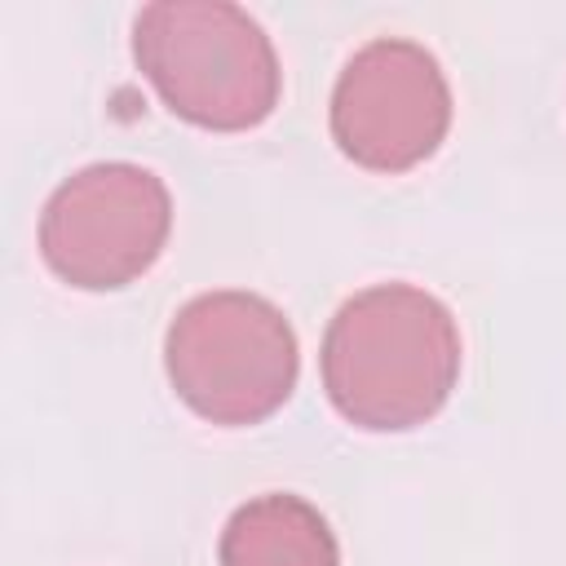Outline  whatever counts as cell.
<instances>
[{"label": "cell", "mask_w": 566, "mask_h": 566, "mask_svg": "<svg viewBox=\"0 0 566 566\" xmlns=\"http://www.w3.org/2000/svg\"><path fill=\"white\" fill-rule=\"evenodd\" d=\"M133 57L164 106L195 128L243 133L279 106V53L265 27L230 0L146 4L133 22Z\"/></svg>", "instance_id": "7a4b0ae2"}, {"label": "cell", "mask_w": 566, "mask_h": 566, "mask_svg": "<svg viewBox=\"0 0 566 566\" xmlns=\"http://www.w3.org/2000/svg\"><path fill=\"white\" fill-rule=\"evenodd\" d=\"M164 367L195 416L212 424H261L292 398L301 349L274 301L221 287L172 314Z\"/></svg>", "instance_id": "3957f363"}, {"label": "cell", "mask_w": 566, "mask_h": 566, "mask_svg": "<svg viewBox=\"0 0 566 566\" xmlns=\"http://www.w3.org/2000/svg\"><path fill=\"white\" fill-rule=\"evenodd\" d=\"M327 115L345 159L367 172H407L442 146L451 84L424 44L380 35L340 66Z\"/></svg>", "instance_id": "5b68a950"}, {"label": "cell", "mask_w": 566, "mask_h": 566, "mask_svg": "<svg viewBox=\"0 0 566 566\" xmlns=\"http://www.w3.org/2000/svg\"><path fill=\"white\" fill-rule=\"evenodd\" d=\"M172 230V195L142 164L106 159L71 172L40 212L44 265L84 292H115L142 279Z\"/></svg>", "instance_id": "277c9868"}, {"label": "cell", "mask_w": 566, "mask_h": 566, "mask_svg": "<svg viewBox=\"0 0 566 566\" xmlns=\"http://www.w3.org/2000/svg\"><path fill=\"white\" fill-rule=\"evenodd\" d=\"M318 367L349 424L402 433L447 407L460 380V327L433 292L371 283L332 314Z\"/></svg>", "instance_id": "6da1fadb"}, {"label": "cell", "mask_w": 566, "mask_h": 566, "mask_svg": "<svg viewBox=\"0 0 566 566\" xmlns=\"http://www.w3.org/2000/svg\"><path fill=\"white\" fill-rule=\"evenodd\" d=\"M221 566H340L327 517L287 491L239 504L217 544Z\"/></svg>", "instance_id": "8992f818"}]
</instances>
